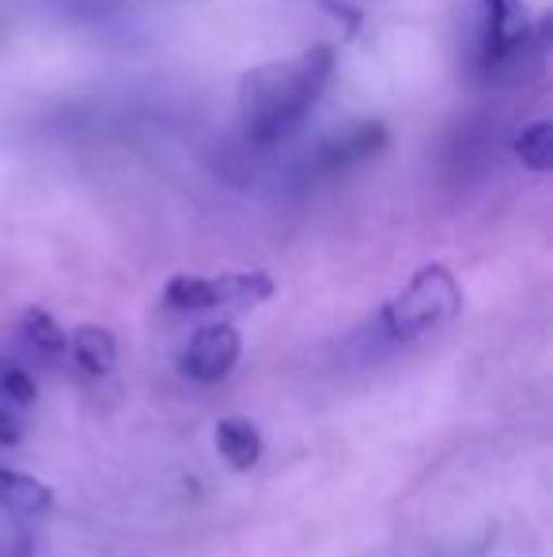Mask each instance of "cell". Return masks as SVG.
Here are the masks:
<instances>
[{
  "label": "cell",
  "instance_id": "obj_15",
  "mask_svg": "<svg viewBox=\"0 0 553 557\" xmlns=\"http://www.w3.org/2000/svg\"><path fill=\"white\" fill-rule=\"evenodd\" d=\"M20 441H23L20 418H15V413H8V410H0V447H15Z\"/></svg>",
  "mask_w": 553,
  "mask_h": 557
},
{
  "label": "cell",
  "instance_id": "obj_2",
  "mask_svg": "<svg viewBox=\"0 0 553 557\" xmlns=\"http://www.w3.org/2000/svg\"><path fill=\"white\" fill-rule=\"evenodd\" d=\"M546 61V27L527 20L524 0H470L463 38L466 76L486 88H508L535 76Z\"/></svg>",
  "mask_w": 553,
  "mask_h": 557
},
{
  "label": "cell",
  "instance_id": "obj_4",
  "mask_svg": "<svg viewBox=\"0 0 553 557\" xmlns=\"http://www.w3.org/2000/svg\"><path fill=\"white\" fill-rule=\"evenodd\" d=\"M274 296L269 273H221V277H198V273H178L163 288V300L175 311H213V308H254Z\"/></svg>",
  "mask_w": 553,
  "mask_h": 557
},
{
  "label": "cell",
  "instance_id": "obj_7",
  "mask_svg": "<svg viewBox=\"0 0 553 557\" xmlns=\"http://www.w3.org/2000/svg\"><path fill=\"white\" fill-rule=\"evenodd\" d=\"M0 508L12 516H38L53 508V490L20 470H0Z\"/></svg>",
  "mask_w": 553,
  "mask_h": 557
},
{
  "label": "cell",
  "instance_id": "obj_11",
  "mask_svg": "<svg viewBox=\"0 0 553 557\" xmlns=\"http://www.w3.org/2000/svg\"><path fill=\"white\" fill-rule=\"evenodd\" d=\"M23 334L30 337V345H35L38 352H50V357H58V352L68 349V334L61 331L58 319H53L50 311H42V308L23 311Z\"/></svg>",
  "mask_w": 553,
  "mask_h": 557
},
{
  "label": "cell",
  "instance_id": "obj_13",
  "mask_svg": "<svg viewBox=\"0 0 553 557\" xmlns=\"http://www.w3.org/2000/svg\"><path fill=\"white\" fill-rule=\"evenodd\" d=\"M0 387L8 391V398H15L20 406H30L38 398V387L35 380H30L27 372H20V368H8L4 375H0Z\"/></svg>",
  "mask_w": 553,
  "mask_h": 557
},
{
  "label": "cell",
  "instance_id": "obj_1",
  "mask_svg": "<svg viewBox=\"0 0 553 557\" xmlns=\"http://www.w3.org/2000/svg\"><path fill=\"white\" fill-rule=\"evenodd\" d=\"M334 50L311 46L285 61L259 65L239 81V129L254 148L288 140L334 81Z\"/></svg>",
  "mask_w": 553,
  "mask_h": 557
},
{
  "label": "cell",
  "instance_id": "obj_12",
  "mask_svg": "<svg viewBox=\"0 0 553 557\" xmlns=\"http://www.w3.org/2000/svg\"><path fill=\"white\" fill-rule=\"evenodd\" d=\"M46 8L68 23H91V27H106L114 15V0H46Z\"/></svg>",
  "mask_w": 553,
  "mask_h": 557
},
{
  "label": "cell",
  "instance_id": "obj_5",
  "mask_svg": "<svg viewBox=\"0 0 553 557\" xmlns=\"http://www.w3.org/2000/svg\"><path fill=\"white\" fill-rule=\"evenodd\" d=\"M387 148V129L379 122H356L345 133H334V137L318 140L307 156H300L296 163V183L311 186V183H326V178H338L345 171L368 163L372 156H379Z\"/></svg>",
  "mask_w": 553,
  "mask_h": 557
},
{
  "label": "cell",
  "instance_id": "obj_14",
  "mask_svg": "<svg viewBox=\"0 0 553 557\" xmlns=\"http://www.w3.org/2000/svg\"><path fill=\"white\" fill-rule=\"evenodd\" d=\"M30 554H35V535L23 523H15V528H8L0 535V557H30Z\"/></svg>",
  "mask_w": 553,
  "mask_h": 557
},
{
  "label": "cell",
  "instance_id": "obj_9",
  "mask_svg": "<svg viewBox=\"0 0 553 557\" xmlns=\"http://www.w3.org/2000/svg\"><path fill=\"white\" fill-rule=\"evenodd\" d=\"M68 345H73L76 364L91 375H106L114 368V360H118V342H114V334L106 326H80L68 337Z\"/></svg>",
  "mask_w": 553,
  "mask_h": 557
},
{
  "label": "cell",
  "instance_id": "obj_10",
  "mask_svg": "<svg viewBox=\"0 0 553 557\" xmlns=\"http://www.w3.org/2000/svg\"><path fill=\"white\" fill-rule=\"evenodd\" d=\"M512 148H516V156H519V163H524V168L550 171L553 168V125L546 122V117L524 125V133L512 140Z\"/></svg>",
  "mask_w": 553,
  "mask_h": 557
},
{
  "label": "cell",
  "instance_id": "obj_8",
  "mask_svg": "<svg viewBox=\"0 0 553 557\" xmlns=\"http://www.w3.org/2000/svg\"><path fill=\"white\" fill-rule=\"evenodd\" d=\"M216 447L236 470H251L262 459V433L247 418H224L216 425Z\"/></svg>",
  "mask_w": 553,
  "mask_h": 557
},
{
  "label": "cell",
  "instance_id": "obj_3",
  "mask_svg": "<svg viewBox=\"0 0 553 557\" xmlns=\"http://www.w3.org/2000/svg\"><path fill=\"white\" fill-rule=\"evenodd\" d=\"M458 308H463V293H458V281L451 277L448 265H425L394 300H387V308L379 311V323L394 342H414V337L451 323Z\"/></svg>",
  "mask_w": 553,
  "mask_h": 557
},
{
  "label": "cell",
  "instance_id": "obj_6",
  "mask_svg": "<svg viewBox=\"0 0 553 557\" xmlns=\"http://www.w3.org/2000/svg\"><path fill=\"white\" fill-rule=\"evenodd\" d=\"M239 349H243V342H239L236 326H228V323L201 326L183 352V375H190L193 383L224 380V375L236 368Z\"/></svg>",
  "mask_w": 553,
  "mask_h": 557
}]
</instances>
